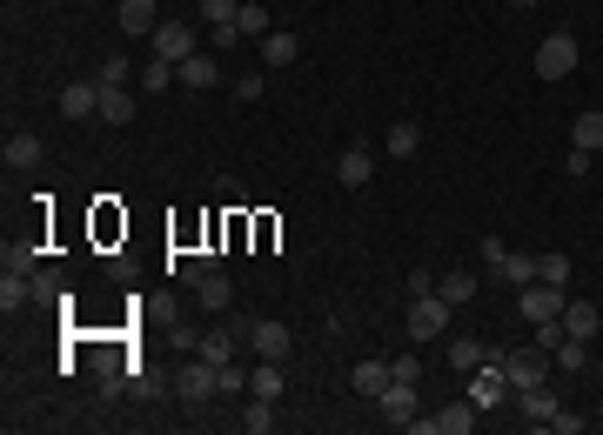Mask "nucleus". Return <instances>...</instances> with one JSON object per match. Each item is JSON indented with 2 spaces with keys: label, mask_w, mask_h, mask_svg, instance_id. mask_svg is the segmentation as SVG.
Segmentation results:
<instances>
[{
  "label": "nucleus",
  "mask_w": 603,
  "mask_h": 435,
  "mask_svg": "<svg viewBox=\"0 0 603 435\" xmlns=\"http://www.w3.org/2000/svg\"><path fill=\"white\" fill-rule=\"evenodd\" d=\"M469 402H476V409L483 415H496V409H510V375H503V348H490V362H483V369H469Z\"/></svg>",
  "instance_id": "f257e3e1"
},
{
  "label": "nucleus",
  "mask_w": 603,
  "mask_h": 435,
  "mask_svg": "<svg viewBox=\"0 0 603 435\" xmlns=\"http://www.w3.org/2000/svg\"><path fill=\"white\" fill-rule=\"evenodd\" d=\"M168 389H175V402H188V409H201L208 395H222V369H215L208 355H195V362H181V369L168 375Z\"/></svg>",
  "instance_id": "f03ea898"
},
{
  "label": "nucleus",
  "mask_w": 603,
  "mask_h": 435,
  "mask_svg": "<svg viewBox=\"0 0 603 435\" xmlns=\"http://www.w3.org/2000/svg\"><path fill=\"white\" fill-rule=\"evenodd\" d=\"M476 415H483V409L463 395V402H443L436 415H416V422H409V435H469V429H476Z\"/></svg>",
  "instance_id": "7ed1b4c3"
},
{
  "label": "nucleus",
  "mask_w": 603,
  "mask_h": 435,
  "mask_svg": "<svg viewBox=\"0 0 603 435\" xmlns=\"http://www.w3.org/2000/svg\"><path fill=\"white\" fill-rule=\"evenodd\" d=\"M449 308H456V302H443L436 288H429V295H409V315H402V328H409L416 342H436V335H443V322H449Z\"/></svg>",
  "instance_id": "20e7f679"
},
{
  "label": "nucleus",
  "mask_w": 603,
  "mask_h": 435,
  "mask_svg": "<svg viewBox=\"0 0 603 435\" xmlns=\"http://www.w3.org/2000/svg\"><path fill=\"white\" fill-rule=\"evenodd\" d=\"M503 375H510V389H543L550 382V355L543 348H503Z\"/></svg>",
  "instance_id": "39448f33"
},
{
  "label": "nucleus",
  "mask_w": 603,
  "mask_h": 435,
  "mask_svg": "<svg viewBox=\"0 0 603 435\" xmlns=\"http://www.w3.org/2000/svg\"><path fill=\"white\" fill-rule=\"evenodd\" d=\"M570 67H577V34H543L536 41V74L543 81H563Z\"/></svg>",
  "instance_id": "423d86ee"
},
{
  "label": "nucleus",
  "mask_w": 603,
  "mask_h": 435,
  "mask_svg": "<svg viewBox=\"0 0 603 435\" xmlns=\"http://www.w3.org/2000/svg\"><path fill=\"white\" fill-rule=\"evenodd\" d=\"M563 302H570V288H550V282H530L523 295H516V315L523 322H557Z\"/></svg>",
  "instance_id": "0eeeda50"
},
{
  "label": "nucleus",
  "mask_w": 603,
  "mask_h": 435,
  "mask_svg": "<svg viewBox=\"0 0 603 435\" xmlns=\"http://www.w3.org/2000/svg\"><path fill=\"white\" fill-rule=\"evenodd\" d=\"M376 402H382V415H389V429H409V422L423 415V382H389Z\"/></svg>",
  "instance_id": "6e6552de"
},
{
  "label": "nucleus",
  "mask_w": 603,
  "mask_h": 435,
  "mask_svg": "<svg viewBox=\"0 0 603 435\" xmlns=\"http://www.w3.org/2000/svg\"><path fill=\"white\" fill-rule=\"evenodd\" d=\"M148 41H155V61H175V67L188 61V54H201V47H195V27H188V21H161Z\"/></svg>",
  "instance_id": "1a4fd4ad"
},
{
  "label": "nucleus",
  "mask_w": 603,
  "mask_h": 435,
  "mask_svg": "<svg viewBox=\"0 0 603 435\" xmlns=\"http://www.w3.org/2000/svg\"><path fill=\"white\" fill-rule=\"evenodd\" d=\"M242 335H248V348L262 355V362H282L295 348V335H289V322H242Z\"/></svg>",
  "instance_id": "9d476101"
},
{
  "label": "nucleus",
  "mask_w": 603,
  "mask_h": 435,
  "mask_svg": "<svg viewBox=\"0 0 603 435\" xmlns=\"http://www.w3.org/2000/svg\"><path fill=\"white\" fill-rule=\"evenodd\" d=\"M510 409H516V422H523V429H543V422H550L563 402L550 395V382H543V389H516V395H510Z\"/></svg>",
  "instance_id": "9b49d317"
},
{
  "label": "nucleus",
  "mask_w": 603,
  "mask_h": 435,
  "mask_svg": "<svg viewBox=\"0 0 603 435\" xmlns=\"http://www.w3.org/2000/svg\"><path fill=\"white\" fill-rule=\"evenodd\" d=\"M61 114H67V121H88V114H101V81H67V87H61Z\"/></svg>",
  "instance_id": "f8f14e48"
},
{
  "label": "nucleus",
  "mask_w": 603,
  "mask_h": 435,
  "mask_svg": "<svg viewBox=\"0 0 603 435\" xmlns=\"http://www.w3.org/2000/svg\"><path fill=\"white\" fill-rule=\"evenodd\" d=\"M255 54H262V67H295V61H302V41H295L289 27H275V34L255 41Z\"/></svg>",
  "instance_id": "ddd939ff"
},
{
  "label": "nucleus",
  "mask_w": 603,
  "mask_h": 435,
  "mask_svg": "<svg viewBox=\"0 0 603 435\" xmlns=\"http://www.w3.org/2000/svg\"><path fill=\"white\" fill-rule=\"evenodd\" d=\"M369 174H376V154L362 148H342V161H335V181H342V188H369Z\"/></svg>",
  "instance_id": "4468645a"
},
{
  "label": "nucleus",
  "mask_w": 603,
  "mask_h": 435,
  "mask_svg": "<svg viewBox=\"0 0 603 435\" xmlns=\"http://www.w3.org/2000/svg\"><path fill=\"white\" fill-rule=\"evenodd\" d=\"M490 348L496 342H483V335H456V342H449V369H456V375L483 369V362H490Z\"/></svg>",
  "instance_id": "2eb2a0df"
},
{
  "label": "nucleus",
  "mask_w": 603,
  "mask_h": 435,
  "mask_svg": "<svg viewBox=\"0 0 603 435\" xmlns=\"http://www.w3.org/2000/svg\"><path fill=\"white\" fill-rule=\"evenodd\" d=\"M41 154H47V141H41L34 128H21V134H7V148H0V161H7V168H34Z\"/></svg>",
  "instance_id": "dca6fc26"
},
{
  "label": "nucleus",
  "mask_w": 603,
  "mask_h": 435,
  "mask_svg": "<svg viewBox=\"0 0 603 435\" xmlns=\"http://www.w3.org/2000/svg\"><path fill=\"white\" fill-rule=\"evenodd\" d=\"M175 81L201 94V87H215V81H222V61H215V54H188V61L175 67Z\"/></svg>",
  "instance_id": "f3484780"
},
{
  "label": "nucleus",
  "mask_w": 603,
  "mask_h": 435,
  "mask_svg": "<svg viewBox=\"0 0 603 435\" xmlns=\"http://www.w3.org/2000/svg\"><path fill=\"white\" fill-rule=\"evenodd\" d=\"M21 302H41V275H21V268H7V282H0V308L14 315Z\"/></svg>",
  "instance_id": "a211bd4d"
},
{
  "label": "nucleus",
  "mask_w": 603,
  "mask_h": 435,
  "mask_svg": "<svg viewBox=\"0 0 603 435\" xmlns=\"http://www.w3.org/2000/svg\"><path fill=\"white\" fill-rule=\"evenodd\" d=\"M161 27V0H121V34H155Z\"/></svg>",
  "instance_id": "6ab92c4d"
},
{
  "label": "nucleus",
  "mask_w": 603,
  "mask_h": 435,
  "mask_svg": "<svg viewBox=\"0 0 603 435\" xmlns=\"http://www.w3.org/2000/svg\"><path fill=\"white\" fill-rule=\"evenodd\" d=\"M195 302H201V315H222V308L235 302V282H228V275H201V282H195Z\"/></svg>",
  "instance_id": "aec40b11"
},
{
  "label": "nucleus",
  "mask_w": 603,
  "mask_h": 435,
  "mask_svg": "<svg viewBox=\"0 0 603 435\" xmlns=\"http://www.w3.org/2000/svg\"><path fill=\"white\" fill-rule=\"evenodd\" d=\"M349 389L376 402V395L389 389V362H376V355H369V362H356V369H349Z\"/></svg>",
  "instance_id": "412c9836"
},
{
  "label": "nucleus",
  "mask_w": 603,
  "mask_h": 435,
  "mask_svg": "<svg viewBox=\"0 0 603 435\" xmlns=\"http://www.w3.org/2000/svg\"><path fill=\"white\" fill-rule=\"evenodd\" d=\"M570 148H583V154L603 148V108H583L577 121H570Z\"/></svg>",
  "instance_id": "4be33fe9"
},
{
  "label": "nucleus",
  "mask_w": 603,
  "mask_h": 435,
  "mask_svg": "<svg viewBox=\"0 0 603 435\" xmlns=\"http://www.w3.org/2000/svg\"><path fill=\"white\" fill-rule=\"evenodd\" d=\"M235 429L242 435H268L275 429V402H268V395H248V409L235 415Z\"/></svg>",
  "instance_id": "5701e85b"
},
{
  "label": "nucleus",
  "mask_w": 603,
  "mask_h": 435,
  "mask_svg": "<svg viewBox=\"0 0 603 435\" xmlns=\"http://www.w3.org/2000/svg\"><path fill=\"white\" fill-rule=\"evenodd\" d=\"M101 121H108V128H128L134 121V94L128 87H101Z\"/></svg>",
  "instance_id": "b1692460"
},
{
  "label": "nucleus",
  "mask_w": 603,
  "mask_h": 435,
  "mask_svg": "<svg viewBox=\"0 0 603 435\" xmlns=\"http://www.w3.org/2000/svg\"><path fill=\"white\" fill-rule=\"evenodd\" d=\"M436 295H443V302H476V275H469V268H443V282H436Z\"/></svg>",
  "instance_id": "393cba45"
},
{
  "label": "nucleus",
  "mask_w": 603,
  "mask_h": 435,
  "mask_svg": "<svg viewBox=\"0 0 603 435\" xmlns=\"http://www.w3.org/2000/svg\"><path fill=\"white\" fill-rule=\"evenodd\" d=\"M496 275L510 288H530L536 282V255H516V248H503V261H496Z\"/></svg>",
  "instance_id": "a878e982"
},
{
  "label": "nucleus",
  "mask_w": 603,
  "mask_h": 435,
  "mask_svg": "<svg viewBox=\"0 0 603 435\" xmlns=\"http://www.w3.org/2000/svg\"><path fill=\"white\" fill-rule=\"evenodd\" d=\"M235 34H242V41H262V34H275V21H268V7L242 0V14H235Z\"/></svg>",
  "instance_id": "bb28decb"
},
{
  "label": "nucleus",
  "mask_w": 603,
  "mask_h": 435,
  "mask_svg": "<svg viewBox=\"0 0 603 435\" xmlns=\"http://www.w3.org/2000/svg\"><path fill=\"white\" fill-rule=\"evenodd\" d=\"M563 328H570L577 342H590L603 322H597V308H590V302H563Z\"/></svg>",
  "instance_id": "cd10ccee"
},
{
  "label": "nucleus",
  "mask_w": 603,
  "mask_h": 435,
  "mask_svg": "<svg viewBox=\"0 0 603 435\" xmlns=\"http://www.w3.org/2000/svg\"><path fill=\"white\" fill-rule=\"evenodd\" d=\"M536 282H550V288H570V255H536Z\"/></svg>",
  "instance_id": "c85d7f7f"
},
{
  "label": "nucleus",
  "mask_w": 603,
  "mask_h": 435,
  "mask_svg": "<svg viewBox=\"0 0 603 435\" xmlns=\"http://www.w3.org/2000/svg\"><path fill=\"white\" fill-rule=\"evenodd\" d=\"M248 395H268V402H282V362H262V369L248 375Z\"/></svg>",
  "instance_id": "c756f323"
},
{
  "label": "nucleus",
  "mask_w": 603,
  "mask_h": 435,
  "mask_svg": "<svg viewBox=\"0 0 603 435\" xmlns=\"http://www.w3.org/2000/svg\"><path fill=\"white\" fill-rule=\"evenodd\" d=\"M416 141H423V128H416V121H389V154H416Z\"/></svg>",
  "instance_id": "7c9ffc66"
},
{
  "label": "nucleus",
  "mask_w": 603,
  "mask_h": 435,
  "mask_svg": "<svg viewBox=\"0 0 603 435\" xmlns=\"http://www.w3.org/2000/svg\"><path fill=\"white\" fill-rule=\"evenodd\" d=\"M94 81L101 87H128V54H108V61L94 67Z\"/></svg>",
  "instance_id": "2f4dec72"
},
{
  "label": "nucleus",
  "mask_w": 603,
  "mask_h": 435,
  "mask_svg": "<svg viewBox=\"0 0 603 435\" xmlns=\"http://www.w3.org/2000/svg\"><path fill=\"white\" fill-rule=\"evenodd\" d=\"M235 14H242V0H201V21L208 27H228Z\"/></svg>",
  "instance_id": "473e14b6"
},
{
  "label": "nucleus",
  "mask_w": 603,
  "mask_h": 435,
  "mask_svg": "<svg viewBox=\"0 0 603 435\" xmlns=\"http://www.w3.org/2000/svg\"><path fill=\"white\" fill-rule=\"evenodd\" d=\"M168 81H175V61H148L141 67V87H148V94H161Z\"/></svg>",
  "instance_id": "72a5a7b5"
},
{
  "label": "nucleus",
  "mask_w": 603,
  "mask_h": 435,
  "mask_svg": "<svg viewBox=\"0 0 603 435\" xmlns=\"http://www.w3.org/2000/svg\"><path fill=\"white\" fill-rule=\"evenodd\" d=\"M389 382H423V362H416V355H396V362H389Z\"/></svg>",
  "instance_id": "f704fd0d"
},
{
  "label": "nucleus",
  "mask_w": 603,
  "mask_h": 435,
  "mask_svg": "<svg viewBox=\"0 0 603 435\" xmlns=\"http://www.w3.org/2000/svg\"><path fill=\"white\" fill-rule=\"evenodd\" d=\"M128 395H141V402H155V395H175V389H168L161 375H134V389H128Z\"/></svg>",
  "instance_id": "c9c22d12"
},
{
  "label": "nucleus",
  "mask_w": 603,
  "mask_h": 435,
  "mask_svg": "<svg viewBox=\"0 0 603 435\" xmlns=\"http://www.w3.org/2000/svg\"><path fill=\"white\" fill-rule=\"evenodd\" d=\"M563 335H570V328H563V315H557V322H536V348H543V355H550Z\"/></svg>",
  "instance_id": "e433bc0d"
},
{
  "label": "nucleus",
  "mask_w": 603,
  "mask_h": 435,
  "mask_svg": "<svg viewBox=\"0 0 603 435\" xmlns=\"http://www.w3.org/2000/svg\"><path fill=\"white\" fill-rule=\"evenodd\" d=\"M550 435H583V415L577 409H557V415H550Z\"/></svg>",
  "instance_id": "4c0bfd02"
},
{
  "label": "nucleus",
  "mask_w": 603,
  "mask_h": 435,
  "mask_svg": "<svg viewBox=\"0 0 603 435\" xmlns=\"http://www.w3.org/2000/svg\"><path fill=\"white\" fill-rule=\"evenodd\" d=\"M262 87H268L262 74H242V81H235V94H242V101H262Z\"/></svg>",
  "instance_id": "58836bf2"
},
{
  "label": "nucleus",
  "mask_w": 603,
  "mask_h": 435,
  "mask_svg": "<svg viewBox=\"0 0 603 435\" xmlns=\"http://www.w3.org/2000/svg\"><path fill=\"white\" fill-rule=\"evenodd\" d=\"M590 161H597V154H583V148H570V154H563V174H590Z\"/></svg>",
  "instance_id": "ea45409f"
},
{
  "label": "nucleus",
  "mask_w": 603,
  "mask_h": 435,
  "mask_svg": "<svg viewBox=\"0 0 603 435\" xmlns=\"http://www.w3.org/2000/svg\"><path fill=\"white\" fill-rule=\"evenodd\" d=\"M242 389H248V375L235 369V362H228V369H222V395H242Z\"/></svg>",
  "instance_id": "a19ab883"
},
{
  "label": "nucleus",
  "mask_w": 603,
  "mask_h": 435,
  "mask_svg": "<svg viewBox=\"0 0 603 435\" xmlns=\"http://www.w3.org/2000/svg\"><path fill=\"white\" fill-rule=\"evenodd\" d=\"M510 7H536V0H510Z\"/></svg>",
  "instance_id": "79ce46f5"
}]
</instances>
